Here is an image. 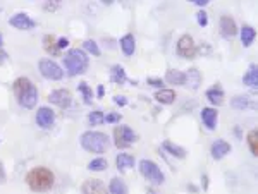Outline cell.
Instances as JSON below:
<instances>
[{
    "label": "cell",
    "instance_id": "cell-34",
    "mask_svg": "<svg viewBox=\"0 0 258 194\" xmlns=\"http://www.w3.org/2000/svg\"><path fill=\"white\" fill-rule=\"evenodd\" d=\"M122 118L121 114H114V112H110V114H107L105 118H103V122H109V124H114V122H119Z\"/></svg>",
    "mask_w": 258,
    "mask_h": 194
},
{
    "label": "cell",
    "instance_id": "cell-45",
    "mask_svg": "<svg viewBox=\"0 0 258 194\" xmlns=\"http://www.w3.org/2000/svg\"><path fill=\"white\" fill-rule=\"evenodd\" d=\"M2 43H4V40H2V33H0V46H2Z\"/></svg>",
    "mask_w": 258,
    "mask_h": 194
},
{
    "label": "cell",
    "instance_id": "cell-6",
    "mask_svg": "<svg viewBox=\"0 0 258 194\" xmlns=\"http://www.w3.org/2000/svg\"><path fill=\"white\" fill-rule=\"evenodd\" d=\"M38 69H40V74L45 79H50V81H59V79L64 78L62 67L55 60H52V58H42V60L38 62Z\"/></svg>",
    "mask_w": 258,
    "mask_h": 194
},
{
    "label": "cell",
    "instance_id": "cell-17",
    "mask_svg": "<svg viewBox=\"0 0 258 194\" xmlns=\"http://www.w3.org/2000/svg\"><path fill=\"white\" fill-rule=\"evenodd\" d=\"M201 84V74L198 69H188V72H184V86L191 90H198V86Z\"/></svg>",
    "mask_w": 258,
    "mask_h": 194
},
{
    "label": "cell",
    "instance_id": "cell-15",
    "mask_svg": "<svg viewBox=\"0 0 258 194\" xmlns=\"http://www.w3.org/2000/svg\"><path fill=\"white\" fill-rule=\"evenodd\" d=\"M206 98H208V102L212 105H222L224 104V90H222V86L217 82L215 86H212L210 90H206Z\"/></svg>",
    "mask_w": 258,
    "mask_h": 194
},
{
    "label": "cell",
    "instance_id": "cell-43",
    "mask_svg": "<svg viewBox=\"0 0 258 194\" xmlns=\"http://www.w3.org/2000/svg\"><path fill=\"white\" fill-rule=\"evenodd\" d=\"M206 180H208V177L203 176V188H205V189H206V184H208V182H206Z\"/></svg>",
    "mask_w": 258,
    "mask_h": 194
},
{
    "label": "cell",
    "instance_id": "cell-11",
    "mask_svg": "<svg viewBox=\"0 0 258 194\" xmlns=\"http://www.w3.org/2000/svg\"><path fill=\"white\" fill-rule=\"evenodd\" d=\"M55 122V112L50 106H40L37 110V124L42 129H49Z\"/></svg>",
    "mask_w": 258,
    "mask_h": 194
},
{
    "label": "cell",
    "instance_id": "cell-37",
    "mask_svg": "<svg viewBox=\"0 0 258 194\" xmlns=\"http://www.w3.org/2000/svg\"><path fill=\"white\" fill-rule=\"evenodd\" d=\"M114 104L119 105V106H124L126 104H128V100H126V96H122V94L121 96L117 94V96H114Z\"/></svg>",
    "mask_w": 258,
    "mask_h": 194
},
{
    "label": "cell",
    "instance_id": "cell-20",
    "mask_svg": "<svg viewBox=\"0 0 258 194\" xmlns=\"http://www.w3.org/2000/svg\"><path fill=\"white\" fill-rule=\"evenodd\" d=\"M134 164H136V162H134V156L128 155V153H121V155L116 158V165H117V168L121 170V172H126V170L133 168Z\"/></svg>",
    "mask_w": 258,
    "mask_h": 194
},
{
    "label": "cell",
    "instance_id": "cell-24",
    "mask_svg": "<svg viewBox=\"0 0 258 194\" xmlns=\"http://www.w3.org/2000/svg\"><path fill=\"white\" fill-rule=\"evenodd\" d=\"M110 81L116 82V84H124V82L128 81L124 67H122V66H114L112 69H110Z\"/></svg>",
    "mask_w": 258,
    "mask_h": 194
},
{
    "label": "cell",
    "instance_id": "cell-5",
    "mask_svg": "<svg viewBox=\"0 0 258 194\" xmlns=\"http://www.w3.org/2000/svg\"><path fill=\"white\" fill-rule=\"evenodd\" d=\"M140 172L148 182H152L153 186H162L165 182V176L160 170L155 162L152 160H141L140 162Z\"/></svg>",
    "mask_w": 258,
    "mask_h": 194
},
{
    "label": "cell",
    "instance_id": "cell-1",
    "mask_svg": "<svg viewBox=\"0 0 258 194\" xmlns=\"http://www.w3.org/2000/svg\"><path fill=\"white\" fill-rule=\"evenodd\" d=\"M13 91L18 98V104L25 108H33L38 102V90L28 78H18L13 84Z\"/></svg>",
    "mask_w": 258,
    "mask_h": 194
},
{
    "label": "cell",
    "instance_id": "cell-27",
    "mask_svg": "<svg viewBox=\"0 0 258 194\" xmlns=\"http://www.w3.org/2000/svg\"><path fill=\"white\" fill-rule=\"evenodd\" d=\"M255 36H256V31L251 26H243V30H241V42H243L244 46H251Z\"/></svg>",
    "mask_w": 258,
    "mask_h": 194
},
{
    "label": "cell",
    "instance_id": "cell-40",
    "mask_svg": "<svg viewBox=\"0 0 258 194\" xmlns=\"http://www.w3.org/2000/svg\"><path fill=\"white\" fill-rule=\"evenodd\" d=\"M6 182V174H4V164L0 162V184Z\"/></svg>",
    "mask_w": 258,
    "mask_h": 194
},
{
    "label": "cell",
    "instance_id": "cell-14",
    "mask_svg": "<svg viewBox=\"0 0 258 194\" xmlns=\"http://www.w3.org/2000/svg\"><path fill=\"white\" fill-rule=\"evenodd\" d=\"M217 118H219V112H217L215 108H212V106H205V108H201V120H203V124L206 126V129L213 130L217 128Z\"/></svg>",
    "mask_w": 258,
    "mask_h": 194
},
{
    "label": "cell",
    "instance_id": "cell-32",
    "mask_svg": "<svg viewBox=\"0 0 258 194\" xmlns=\"http://www.w3.org/2000/svg\"><path fill=\"white\" fill-rule=\"evenodd\" d=\"M103 118H105L103 112L95 110V112H91L88 116V122H90V126H100V124H103Z\"/></svg>",
    "mask_w": 258,
    "mask_h": 194
},
{
    "label": "cell",
    "instance_id": "cell-18",
    "mask_svg": "<svg viewBox=\"0 0 258 194\" xmlns=\"http://www.w3.org/2000/svg\"><path fill=\"white\" fill-rule=\"evenodd\" d=\"M231 105H232V108H236V110L255 108V106H256L248 94H237V96H234L231 100Z\"/></svg>",
    "mask_w": 258,
    "mask_h": 194
},
{
    "label": "cell",
    "instance_id": "cell-26",
    "mask_svg": "<svg viewBox=\"0 0 258 194\" xmlns=\"http://www.w3.org/2000/svg\"><path fill=\"white\" fill-rule=\"evenodd\" d=\"M164 150L165 152H169L172 156H176V158H184L186 156V150L184 148H181V146H177V144H174V142H170V141H164Z\"/></svg>",
    "mask_w": 258,
    "mask_h": 194
},
{
    "label": "cell",
    "instance_id": "cell-36",
    "mask_svg": "<svg viewBox=\"0 0 258 194\" xmlns=\"http://www.w3.org/2000/svg\"><path fill=\"white\" fill-rule=\"evenodd\" d=\"M67 46H69V40H67V38H61V40L57 42L59 52H61V50H64V48H67Z\"/></svg>",
    "mask_w": 258,
    "mask_h": 194
},
{
    "label": "cell",
    "instance_id": "cell-39",
    "mask_svg": "<svg viewBox=\"0 0 258 194\" xmlns=\"http://www.w3.org/2000/svg\"><path fill=\"white\" fill-rule=\"evenodd\" d=\"M7 58H9V54H7V52H4V50L0 48V66H2V64H6V62H7Z\"/></svg>",
    "mask_w": 258,
    "mask_h": 194
},
{
    "label": "cell",
    "instance_id": "cell-35",
    "mask_svg": "<svg viewBox=\"0 0 258 194\" xmlns=\"http://www.w3.org/2000/svg\"><path fill=\"white\" fill-rule=\"evenodd\" d=\"M196 21L200 26H206V22H208V16H206L205 10H200V12L196 14Z\"/></svg>",
    "mask_w": 258,
    "mask_h": 194
},
{
    "label": "cell",
    "instance_id": "cell-38",
    "mask_svg": "<svg viewBox=\"0 0 258 194\" xmlns=\"http://www.w3.org/2000/svg\"><path fill=\"white\" fill-rule=\"evenodd\" d=\"M148 84H152V86H155V88H160V90H162V84H164V82H162V79L150 78V79H148Z\"/></svg>",
    "mask_w": 258,
    "mask_h": 194
},
{
    "label": "cell",
    "instance_id": "cell-29",
    "mask_svg": "<svg viewBox=\"0 0 258 194\" xmlns=\"http://www.w3.org/2000/svg\"><path fill=\"white\" fill-rule=\"evenodd\" d=\"M43 48L52 55H59L57 43H55V38L52 36V34H45V36H43Z\"/></svg>",
    "mask_w": 258,
    "mask_h": 194
},
{
    "label": "cell",
    "instance_id": "cell-31",
    "mask_svg": "<svg viewBox=\"0 0 258 194\" xmlns=\"http://www.w3.org/2000/svg\"><path fill=\"white\" fill-rule=\"evenodd\" d=\"M79 91L83 93V98H85V104L86 105H90L91 104V100H93V91H91V88L86 82H79Z\"/></svg>",
    "mask_w": 258,
    "mask_h": 194
},
{
    "label": "cell",
    "instance_id": "cell-41",
    "mask_svg": "<svg viewBox=\"0 0 258 194\" xmlns=\"http://www.w3.org/2000/svg\"><path fill=\"white\" fill-rule=\"evenodd\" d=\"M193 4H194V6H198V7H205L206 4H208V0H193Z\"/></svg>",
    "mask_w": 258,
    "mask_h": 194
},
{
    "label": "cell",
    "instance_id": "cell-33",
    "mask_svg": "<svg viewBox=\"0 0 258 194\" xmlns=\"http://www.w3.org/2000/svg\"><path fill=\"white\" fill-rule=\"evenodd\" d=\"M83 46H85L86 52H90L93 57H98V55H100V48H98L97 42H93V40H86V42L83 43Z\"/></svg>",
    "mask_w": 258,
    "mask_h": 194
},
{
    "label": "cell",
    "instance_id": "cell-4",
    "mask_svg": "<svg viewBox=\"0 0 258 194\" xmlns=\"http://www.w3.org/2000/svg\"><path fill=\"white\" fill-rule=\"evenodd\" d=\"M81 146L90 153H105L109 148V138L100 130H86L81 136Z\"/></svg>",
    "mask_w": 258,
    "mask_h": 194
},
{
    "label": "cell",
    "instance_id": "cell-28",
    "mask_svg": "<svg viewBox=\"0 0 258 194\" xmlns=\"http://www.w3.org/2000/svg\"><path fill=\"white\" fill-rule=\"evenodd\" d=\"M246 141H248V146L251 150V155H258V130L256 129H251L246 136Z\"/></svg>",
    "mask_w": 258,
    "mask_h": 194
},
{
    "label": "cell",
    "instance_id": "cell-7",
    "mask_svg": "<svg viewBox=\"0 0 258 194\" xmlns=\"http://www.w3.org/2000/svg\"><path fill=\"white\" fill-rule=\"evenodd\" d=\"M114 140H116L117 148H128V146L138 141V136L128 126H117V128L114 129Z\"/></svg>",
    "mask_w": 258,
    "mask_h": 194
},
{
    "label": "cell",
    "instance_id": "cell-21",
    "mask_svg": "<svg viewBox=\"0 0 258 194\" xmlns=\"http://www.w3.org/2000/svg\"><path fill=\"white\" fill-rule=\"evenodd\" d=\"M107 194H128V186L122 179L119 177H114L109 184V189H107Z\"/></svg>",
    "mask_w": 258,
    "mask_h": 194
},
{
    "label": "cell",
    "instance_id": "cell-13",
    "mask_svg": "<svg viewBox=\"0 0 258 194\" xmlns=\"http://www.w3.org/2000/svg\"><path fill=\"white\" fill-rule=\"evenodd\" d=\"M81 191H83V194H107L105 184H103L100 179H88V180H85Z\"/></svg>",
    "mask_w": 258,
    "mask_h": 194
},
{
    "label": "cell",
    "instance_id": "cell-44",
    "mask_svg": "<svg viewBox=\"0 0 258 194\" xmlns=\"http://www.w3.org/2000/svg\"><path fill=\"white\" fill-rule=\"evenodd\" d=\"M146 194H157V192H155L153 189H148V191H146Z\"/></svg>",
    "mask_w": 258,
    "mask_h": 194
},
{
    "label": "cell",
    "instance_id": "cell-16",
    "mask_svg": "<svg viewBox=\"0 0 258 194\" xmlns=\"http://www.w3.org/2000/svg\"><path fill=\"white\" fill-rule=\"evenodd\" d=\"M220 31L224 36H234L237 33L236 21H234L231 16H222L220 18Z\"/></svg>",
    "mask_w": 258,
    "mask_h": 194
},
{
    "label": "cell",
    "instance_id": "cell-42",
    "mask_svg": "<svg viewBox=\"0 0 258 194\" xmlns=\"http://www.w3.org/2000/svg\"><path fill=\"white\" fill-rule=\"evenodd\" d=\"M98 96H103V86H98Z\"/></svg>",
    "mask_w": 258,
    "mask_h": 194
},
{
    "label": "cell",
    "instance_id": "cell-3",
    "mask_svg": "<svg viewBox=\"0 0 258 194\" xmlns=\"http://www.w3.org/2000/svg\"><path fill=\"white\" fill-rule=\"evenodd\" d=\"M90 58L85 50L81 48H71L69 52L64 55V67L69 76H79L88 70Z\"/></svg>",
    "mask_w": 258,
    "mask_h": 194
},
{
    "label": "cell",
    "instance_id": "cell-23",
    "mask_svg": "<svg viewBox=\"0 0 258 194\" xmlns=\"http://www.w3.org/2000/svg\"><path fill=\"white\" fill-rule=\"evenodd\" d=\"M165 81L174 86H184V72H181L177 69H170L165 74Z\"/></svg>",
    "mask_w": 258,
    "mask_h": 194
},
{
    "label": "cell",
    "instance_id": "cell-30",
    "mask_svg": "<svg viewBox=\"0 0 258 194\" xmlns=\"http://www.w3.org/2000/svg\"><path fill=\"white\" fill-rule=\"evenodd\" d=\"M109 165H107V160L105 158H95V160H91L88 164V168L91 172H103Z\"/></svg>",
    "mask_w": 258,
    "mask_h": 194
},
{
    "label": "cell",
    "instance_id": "cell-9",
    "mask_svg": "<svg viewBox=\"0 0 258 194\" xmlns=\"http://www.w3.org/2000/svg\"><path fill=\"white\" fill-rule=\"evenodd\" d=\"M71 100H73V96H71V91L69 90H54L52 93L49 94V102L57 106H61V108H67V106L71 105Z\"/></svg>",
    "mask_w": 258,
    "mask_h": 194
},
{
    "label": "cell",
    "instance_id": "cell-8",
    "mask_svg": "<svg viewBox=\"0 0 258 194\" xmlns=\"http://www.w3.org/2000/svg\"><path fill=\"white\" fill-rule=\"evenodd\" d=\"M176 52L179 57L184 58H194V55L198 54V48L194 45L193 38L189 34H182V36L177 40V45H176Z\"/></svg>",
    "mask_w": 258,
    "mask_h": 194
},
{
    "label": "cell",
    "instance_id": "cell-19",
    "mask_svg": "<svg viewBox=\"0 0 258 194\" xmlns=\"http://www.w3.org/2000/svg\"><path fill=\"white\" fill-rule=\"evenodd\" d=\"M176 91L174 90H158L157 93H155V100L158 102V104H164V105H170L174 104V100H176Z\"/></svg>",
    "mask_w": 258,
    "mask_h": 194
},
{
    "label": "cell",
    "instance_id": "cell-2",
    "mask_svg": "<svg viewBox=\"0 0 258 194\" xmlns=\"http://www.w3.org/2000/svg\"><path fill=\"white\" fill-rule=\"evenodd\" d=\"M26 182L30 186L31 191L35 192H45L50 191L54 188V182H55V176L50 168L47 167H37L33 170H30L26 176Z\"/></svg>",
    "mask_w": 258,
    "mask_h": 194
},
{
    "label": "cell",
    "instance_id": "cell-10",
    "mask_svg": "<svg viewBox=\"0 0 258 194\" xmlns=\"http://www.w3.org/2000/svg\"><path fill=\"white\" fill-rule=\"evenodd\" d=\"M9 24L14 26L16 30L30 31V30H33V28L37 26V22H35L33 19H31L28 14H25V12H18V14H14L13 18L9 19Z\"/></svg>",
    "mask_w": 258,
    "mask_h": 194
},
{
    "label": "cell",
    "instance_id": "cell-22",
    "mask_svg": "<svg viewBox=\"0 0 258 194\" xmlns=\"http://www.w3.org/2000/svg\"><path fill=\"white\" fill-rule=\"evenodd\" d=\"M119 43H121L122 52L128 55V57H129V55H133L134 50H136V40H134L133 34H124Z\"/></svg>",
    "mask_w": 258,
    "mask_h": 194
},
{
    "label": "cell",
    "instance_id": "cell-25",
    "mask_svg": "<svg viewBox=\"0 0 258 194\" xmlns=\"http://www.w3.org/2000/svg\"><path fill=\"white\" fill-rule=\"evenodd\" d=\"M243 82L246 86H251V88H255L258 84V69L255 64L248 67V70H246V74L243 76Z\"/></svg>",
    "mask_w": 258,
    "mask_h": 194
},
{
    "label": "cell",
    "instance_id": "cell-12",
    "mask_svg": "<svg viewBox=\"0 0 258 194\" xmlns=\"http://www.w3.org/2000/svg\"><path fill=\"white\" fill-rule=\"evenodd\" d=\"M210 153L215 160H222L225 155L231 153V144L224 140H215L212 142V148H210Z\"/></svg>",
    "mask_w": 258,
    "mask_h": 194
}]
</instances>
